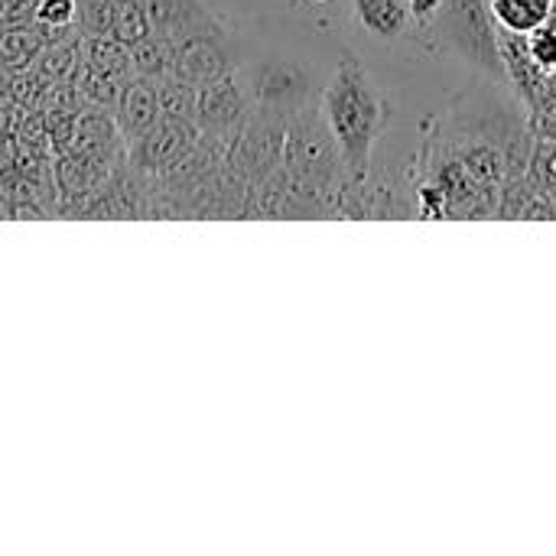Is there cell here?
<instances>
[{
  "label": "cell",
  "instance_id": "5bb4252c",
  "mask_svg": "<svg viewBox=\"0 0 556 556\" xmlns=\"http://www.w3.org/2000/svg\"><path fill=\"white\" fill-rule=\"evenodd\" d=\"M525 46H528V55H531V62H534L541 72H554L556 68V26L544 23L541 29L528 33V36H525Z\"/></svg>",
  "mask_w": 556,
  "mask_h": 556
},
{
  "label": "cell",
  "instance_id": "4fadbf2b",
  "mask_svg": "<svg viewBox=\"0 0 556 556\" xmlns=\"http://www.w3.org/2000/svg\"><path fill=\"white\" fill-rule=\"evenodd\" d=\"M81 36H111V0H75Z\"/></svg>",
  "mask_w": 556,
  "mask_h": 556
},
{
  "label": "cell",
  "instance_id": "8fae6325",
  "mask_svg": "<svg viewBox=\"0 0 556 556\" xmlns=\"http://www.w3.org/2000/svg\"><path fill=\"white\" fill-rule=\"evenodd\" d=\"M81 65L101 75H114V78L134 75L130 46L121 42L117 36H81Z\"/></svg>",
  "mask_w": 556,
  "mask_h": 556
},
{
  "label": "cell",
  "instance_id": "52a82bcc",
  "mask_svg": "<svg viewBox=\"0 0 556 556\" xmlns=\"http://www.w3.org/2000/svg\"><path fill=\"white\" fill-rule=\"evenodd\" d=\"M160 91H156V81L153 78H143V75H130L124 91H121V101L114 108V124L121 130V140L124 143H137L143 140L156 124H160Z\"/></svg>",
  "mask_w": 556,
  "mask_h": 556
},
{
  "label": "cell",
  "instance_id": "6da1fadb",
  "mask_svg": "<svg viewBox=\"0 0 556 556\" xmlns=\"http://www.w3.org/2000/svg\"><path fill=\"white\" fill-rule=\"evenodd\" d=\"M319 114L332 134L342 186L362 189L371 179L378 143L391 121L388 91L362 55L342 52L319 91Z\"/></svg>",
  "mask_w": 556,
  "mask_h": 556
},
{
  "label": "cell",
  "instance_id": "ba28073f",
  "mask_svg": "<svg viewBox=\"0 0 556 556\" xmlns=\"http://www.w3.org/2000/svg\"><path fill=\"white\" fill-rule=\"evenodd\" d=\"M352 20L365 36L381 42L401 39L414 26L407 0H352Z\"/></svg>",
  "mask_w": 556,
  "mask_h": 556
},
{
  "label": "cell",
  "instance_id": "277c9868",
  "mask_svg": "<svg viewBox=\"0 0 556 556\" xmlns=\"http://www.w3.org/2000/svg\"><path fill=\"white\" fill-rule=\"evenodd\" d=\"M251 49V39L241 36L238 23L228 29H212V33H195L173 39V65L169 75L179 81H189L195 88L235 72ZM166 75V78H169Z\"/></svg>",
  "mask_w": 556,
  "mask_h": 556
},
{
  "label": "cell",
  "instance_id": "ac0fdd59",
  "mask_svg": "<svg viewBox=\"0 0 556 556\" xmlns=\"http://www.w3.org/2000/svg\"><path fill=\"white\" fill-rule=\"evenodd\" d=\"M303 3H309V7H326V3H332V0H303Z\"/></svg>",
  "mask_w": 556,
  "mask_h": 556
},
{
  "label": "cell",
  "instance_id": "7c38bea8",
  "mask_svg": "<svg viewBox=\"0 0 556 556\" xmlns=\"http://www.w3.org/2000/svg\"><path fill=\"white\" fill-rule=\"evenodd\" d=\"M130 65H134V75H143L153 81L166 78L173 65V39L156 36V33L140 36L137 42H130Z\"/></svg>",
  "mask_w": 556,
  "mask_h": 556
},
{
  "label": "cell",
  "instance_id": "e0dca14e",
  "mask_svg": "<svg viewBox=\"0 0 556 556\" xmlns=\"http://www.w3.org/2000/svg\"><path fill=\"white\" fill-rule=\"evenodd\" d=\"M10 215V205H7V199L0 195V218H7Z\"/></svg>",
  "mask_w": 556,
  "mask_h": 556
},
{
  "label": "cell",
  "instance_id": "9a60e30c",
  "mask_svg": "<svg viewBox=\"0 0 556 556\" xmlns=\"http://www.w3.org/2000/svg\"><path fill=\"white\" fill-rule=\"evenodd\" d=\"M39 0H0V23L3 26H23L33 23Z\"/></svg>",
  "mask_w": 556,
  "mask_h": 556
},
{
  "label": "cell",
  "instance_id": "3957f363",
  "mask_svg": "<svg viewBox=\"0 0 556 556\" xmlns=\"http://www.w3.org/2000/svg\"><path fill=\"white\" fill-rule=\"evenodd\" d=\"M430 33L453 59L472 65L489 78L508 81L498 26L492 20L489 0H443Z\"/></svg>",
  "mask_w": 556,
  "mask_h": 556
},
{
  "label": "cell",
  "instance_id": "30bf717a",
  "mask_svg": "<svg viewBox=\"0 0 556 556\" xmlns=\"http://www.w3.org/2000/svg\"><path fill=\"white\" fill-rule=\"evenodd\" d=\"M46 33L36 23H23V26H7L0 36V68L3 72H26L29 62L39 59V52L46 49Z\"/></svg>",
  "mask_w": 556,
  "mask_h": 556
},
{
  "label": "cell",
  "instance_id": "9c48e42d",
  "mask_svg": "<svg viewBox=\"0 0 556 556\" xmlns=\"http://www.w3.org/2000/svg\"><path fill=\"white\" fill-rule=\"evenodd\" d=\"M489 10L502 33L528 36L551 20L554 0H489Z\"/></svg>",
  "mask_w": 556,
  "mask_h": 556
},
{
  "label": "cell",
  "instance_id": "8992f818",
  "mask_svg": "<svg viewBox=\"0 0 556 556\" xmlns=\"http://www.w3.org/2000/svg\"><path fill=\"white\" fill-rule=\"evenodd\" d=\"M143 13H147V29L166 39L235 26V20L212 0H143Z\"/></svg>",
  "mask_w": 556,
  "mask_h": 556
},
{
  "label": "cell",
  "instance_id": "2e32d148",
  "mask_svg": "<svg viewBox=\"0 0 556 556\" xmlns=\"http://www.w3.org/2000/svg\"><path fill=\"white\" fill-rule=\"evenodd\" d=\"M443 0H407V10H410V23L420 29V33H430L437 13H440Z\"/></svg>",
  "mask_w": 556,
  "mask_h": 556
},
{
  "label": "cell",
  "instance_id": "5b68a950",
  "mask_svg": "<svg viewBox=\"0 0 556 556\" xmlns=\"http://www.w3.org/2000/svg\"><path fill=\"white\" fill-rule=\"evenodd\" d=\"M251 114V98L244 91V81L235 72L208 81L199 88L195 94V124L205 134H218V137H238L241 124Z\"/></svg>",
  "mask_w": 556,
  "mask_h": 556
},
{
  "label": "cell",
  "instance_id": "7a4b0ae2",
  "mask_svg": "<svg viewBox=\"0 0 556 556\" xmlns=\"http://www.w3.org/2000/svg\"><path fill=\"white\" fill-rule=\"evenodd\" d=\"M238 75L244 81V91L251 98V108L254 111H267V114H280V117H290L309 104L319 101V78L316 72L296 59V55H287V52H267V55H254L248 49L244 62L238 65Z\"/></svg>",
  "mask_w": 556,
  "mask_h": 556
}]
</instances>
